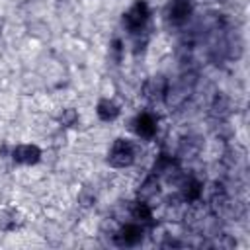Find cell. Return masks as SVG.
I'll list each match as a JSON object with an SVG mask.
<instances>
[{"instance_id":"6da1fadb","label":"cell","mask_w":250,"mask_h":250,"mask_svg":"<svg viewBox=\"0 0 250 250\" xmlns=\"http://www.w3.org/2000/svg\"><path fill=\"white\" fill-rule=\"evenodd\" d=\"M131 160H133V148H131V145L125 143V141L115 143V146L111 150V162L115 166H123V164H129Z\"/></svg>"},{"instance_id":"7a4b0ae2","label":"cell","mask_w":250,"mask_h":250,"mask_svg":"<svg viewBox=\"0 0 250 250\" xmlns=\"http://www.w3.org/2000/svg\"><path fill=\"white\" fill-rule=\"evenodd\" d=\"M145 18H146V6L145 4H135L133 8H131V12L125 16V20H127V25L129 27H133V29H137V27H141L143 25V21H145Z\"/></svg>"},{"instance_id":"3957f363","label":"cell","mask_w":250,"mask_h":250,"mask_svg":"<svg viewBox=\"0 0 250 250\" xmlns=\"http://www.w3.org/2000/svg\"><path fill=\"white\" fill-rule=\"evenodd\" d=\"M189 14V6H188V2L186 0H176L174 4H172V8H170V18H172V21H184L186 20V16Z\"/></svg>"},{"instance_id":"277c9868","label":"cell","mask_w":250,"mask_h":250,"mask_svg":"<svg viewBox=\"0 0 250 250\" xmlns=\"http://www.w3.org/2000/svg\"><path fill=\"white\" fill-rule=\"evenodd\" d=\"M137 131L141 135H150L154 131V119L150 115H141L137 119Z\"/></svg>"},{"instance_id":"5b68a950","label":"cell","mask_w":250,"mask_h":250,"mask_svg":"<svg viewBox=\"0 0 250 250\" xmlns=\"http://www.w3.org/2000/svg\"><path fill=\"white\" fill-rule=\"evenodd\" d=\"M139 236H141V230L137 227H125L123 229V234H121V238H123L125 244H131V242L139 240Z\"/></svg>"}]
</instances>
